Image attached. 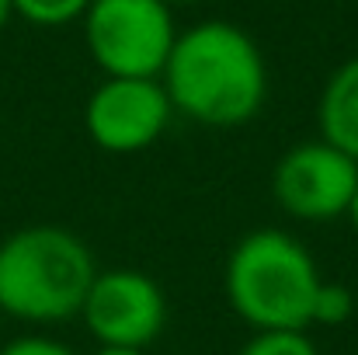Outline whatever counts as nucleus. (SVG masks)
Returning a JSON list of instances; mask_svg holds the SVG:
<instances>
[{
  "label": "nucleus",
  "instance_id": "f257e3e1",
  "mask_svg": "<svg viewBox=\"0 0 358 355\" xmlns=\"http://www.w3.org/2000/svg\"><path fill=\"white\" fill-rule=\"evenodd\" d=\"M160 84L174 116L213 129H234L264 109L268 63L261 46L240 25L213 18L178 32Z\"/></svg>",
  "mask_w": 358,
  "mask_h": 355
},
{
  "label": "nucleus",
  "instance_id": "f03ea898",
  "mask_svg": "<svg viewBox=\"0 0 358 355\" xmlns=\"http://www.w3.org/2000/svg\"><path fill=\"white\" fill-rule=\"evenodd\" d=\"M98 275L91 247L66 227L31 223L0 240V314L24 324L80 317Z\"/></svg>",
  "mask_w": 358,
  "mask_h": 355
},
{
  "label": "nucleus",
  "instance_id": "7ed1b4c3",
  "mask_svg": "<svg viewBox=\"0 0 358 355\" xmlns=\"http://www.w3.org/2000/svg\"><path fill=\"white\" fill-rule=\"evenodd\" d=\"M320 282L310 247L278 227L240 237L223 272L227 303L254 331H306Z\"/></svg>",
  "mask_w": 358,
  "mask_h": 355
},
{
  "label": "nucleus",
  "instance_id": "20e7f679",
  "mask_svg": "<svg viewBox=\"0 0 358 355\" xmlns=\"http://www.w3.org/2000/svg\"><path fill=\"white\" fill-rule=\"evenodd\" d=\"M84 46L105 77H160L174 49V7L164 0H91Z\"/></svg>",
  "mask_w": 358,
  "mask_h": 355
},
{
  "label": "nucleus",
  "instance_id": "39448f33",
  "mask_svg": "<svg viewBox=\"0 0 358 355\" xmlns=\"http://www.w3.org/2000/svg\"><path fill=\"white\" fill-rule=\"evenodd\" d=\"M355 188L358 160L320 136L289 146L271 167V195L278 209L303 223L345 216Z\"/></svg>",
  "mask_w": 358,
  "mask_h": 355
},
{
  "label": "nucleus",
  "instance_id": "423d86ee",
  "mask_svg": "<svg viewBox=\"0 0 358 355\" xmlns=\"http://www.w3.org/2000/svg\"><path fill=\"white\" fill-rule=\"evenodd\" d=\"M174 105L160 77H105L87 105L84 129L91 143L105 153H143L171 125Z\"/></svg>",
  "mask_w": 358,
  "mask_h": 355
},
{
  "label": "nucleus",
  "instance_id": "0eeeda50",
  "mask_svg": "<svg viewBox=\"0 0 358 355\" xmlns=\"http://www.w3.org/2000/svg\"><path fill=\"white\" fill-rule=\"evenodd\" d=\"M80 321L98 345L146 349L167 324V296L139 268H105L84 296Z\"/></svg>",
  "mask_w": 358,
  "mask_h": 355
},
{
  "label": "nucleus",
  "instance_id": "6e6552de",
  "mask_svg": "<svg viewBox=\"0 0 358 355\" xmlns=\"http://www.w3.org/2000/svg\"><path fill=\"white\" fill-rule=\"evenodd\" d=\"M320 139L358 160V56L345 60L324 84L317 102Z\"/></svg>",
  "mask_w": 358,
  "mask_h": 355
},
{
  "label": "nucleus",
  "instance_id": "1a4fd4ad",
  "mask_svg": "<svg viewBox=\"0 0 358 355\" xmlns=\"http://www.w3.org/2000/svg\"><path fill=\"white\" fill-rule=\"evenodd\" d=\"M91 0H14V14L35 28H66L84 18Z\"/></svg>",
  "mask_w": 358,
  "mask_h": 355
},
{
  "label": "nucleus",
  "instance_id": "9d476101",
  "mask_svg": "<svg viewBox=\"0 0 358 355\" xmlns=\"http://www.w3.org/2000/svg\"><path fill=\"white\" fill-rule=\"evenodd\" d=\"M355 314V293L345 286V282H331L324 279L317 296H313V310H310V328L320 324V328H341L348 324Z\"/></svg>",
  "mask_w": 358,
  "mask_h": 355
},
{
  "label": "nucleus",
  "instance_id": "9b49d317",
  "mask_svg": "<svg viewBox=\"0 0 358 355\" xmlns=\"http://www.w3.org/2000/svg\"><path fill=\"white\" fill-rule=\"evenodd\" d=\"M237 355H320L306 331H254Z\"/></svg>",
  "mask_w": 358,
  "mask_h": 355
},
{
  "label": "nucleus",
  "instance_id": "f8f14e48",
  "mask_svg": "<svg viewBox=\"0 0 358 355\" xmlns=\"http://www.w3.org/2000/svg\"><path fill=\"white\" fill-rule=\"evenodd\" d=\"M0 355H77L70 345L49 338V335H21L14 342H7Z\"/></svg>",
  "mask_w": 358,
  "mask_h": 355
},
{
  "label": "nucleus",
  "instance_id": "ddd939ff",
  "mask_svg": "<svg viewBox=\"0 0 358 355\" xmlns=\"http://www.w3.org/2000/svg\"><path fill=\"white\" fill-rule=\"evenodd\" d=\"M94 355H146L143 349H122V345H98Z\"/></svg>",
  "mask_w": 358,
  "mask_h": 355
},
{
  "label": "nucleus",
  "instance_id": "4468645a",
  "mask_svg": "<svg viewBox=\"0 0 358 355\" xmlns=\"http://www.w3.org/2000/svg\"><path fill=\"white\" fill-rule=\"evenodd\" d=\"M10 18H14V0H0V32L10 25Z\"/></svg>",
  "mask_w": 358,
  "mask_h": 355
},
{
  "label": "nucleus",
  "instance_id": "2eb2a0df",
  "mask_svg": "<svg viewBox=\"0 0 358 355\" xmlns=\"http://www.w3.org/2000/svg\"><path fill=\"white\" fill-rule=\"evenodd\" d=\"M345 216H348L352 230L358 234V188H355V195H352V202H348V213H345Z\"/></svg>",
  "mask_w": 358,
  "mask_h": 355
},
{
  "label": "nucleus",
  "instance_id": "dca6fc26",
  "mask_svg": "<svg viewBox=\"0 0 358 355\" xmlns=\"http://www.w3.org/2000/svg\"><path fill=\"white\" fill-rule=\"evenodd\" d=\"M167 7H181V4H199V0H164Z\"/></svg>",
  "mask_w": 358,
  "mask_h": 355
}]
</instances>
